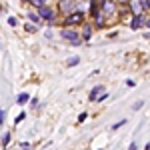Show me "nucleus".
Segmentation results:
<instances>
[{
    "mask_svg": "<svg viewBox=\"0 0 150 150\" xmlns=\"http://www.w3.org/2000/svg\"><path fill=\"white\" fill-rule=\"evenodd\" d=\"M86 24V12L76 10L66 18H62V28H76V26H84Z\"/></svg>",
    "mask_w": 150,
    "mask_h": 150,
    "instance_id": "1",
    "label": "nucleus"
},
{
    "mask_svg": "<svg viewBox=\"0 0 150 150\" xmlns=\"http://www.w3.org/2000/svg\"><path fill=\"white\" fill-rule=\"evenodd\" d=\"M60 38H62L64 42L72 44V46H78V44L84 42V40H82V34L76 28H60Z\"/></svg>",
    "mask_w": 150,
    "mask_h": 150,
    "instance_id": "2",
    "label": "nucleus"
},
{
    "mask_svg": "<svg viewBox=\"0 0 150 150\" xmlns=\"http://www.w3.org/2000/svg\"><path fill=\"white\" fill-rule=\"evenodd\" d=\"M38 14H40V18L44 20V24L54 26V24H56V16H58V8H54V6L46 4L42 10H38Z\"/></svg>",
    "mask_w": 150,
    "mask_h": 150,
    "instance_id": "3",
    "label": "nucleus"
},
{
    "mask_svg": "<svg viewBox=\"0 0 150 150\" xmlns=\"http://www.w3.org/2000/svg\"><path fill=\"white\" fill-rule=\"evenodd\" d=\"M56 8H58V14H62L64 18L70 16V14H74L76 10H80L78 2H70V0H62V2H58Z\"/></svg>",
    "mask_w": 150,
    "mask_h": 150,
    "instance_id": "4",
    "label": "nucleus"
},
{
    "mask_svg": "<svg viewBox=\"0 0 150 150\" xmlns=\"http://www.w3.org/2000/svg\"><path fill=\"white\" fill-rule=\"evenodd\" d=\"M128 12H130L132 16H146L144 0H130V2H128Z\"/></svg>",
    "mask_w": 150,
    "mask_h": 150,
    "instance_id": "5",
    "label": "nucleus"
},
{
    "mask_svg": "<svg viewBox=\"0 0 150 150\" xmlns=\"http://www.w3.org/2000/svg\"><path fill=\"white\" fill-rule=\"evenodd\" d=\"M118 10H120L118 2H112V0H104V2H100V12L104 14V18H108V16L116 14Z\"/></svg>",
    "mask_w": 150,
    "mask_h": 150,
    "instance_id": "6",
    "label": "nucleus"
},
{
    "mask_svg": "<svg viewBox=\"0 0 150 150\" xmlns=\"http://www.w3.org/2000/svg\"><path fill=\"white\" fill-rule=\"evenodd\" d=\"M104 92H106V90H104V84H96L92 90L88 92V100H90V102H98Z\"/></svg>",
    "mask_w": 150,
    "mask_h": 150,
    "instance_id": "7",
    "label": "nucleus"
},
{
    "mask_svg": "<svg viewBox=\"0 0 150 150\" xmlns=\"http://www.w3.org/2000/svg\"><path fill=\"white\" fill-rule=\"evenodd\" d=\"M146 16H132L130 18V30H140V28H144L146 26Z\"/></svg>",
    "mask_w": 150,
    "mask_h": 150,
    "instance_id": "8",
    "label": "nucleus"
},
{
    "mask_svg": "<svg viewBox=\"0 0 150 150\" xmlns=\"http://www.w3.org/2000/svg\"><path fill=\"white\" fill-rule=\"evenodd\" d=\"M80 34H82V40H84V42H88V40L92 38V34H94V24L92 22H86L84 26H82Z\"/></svg>",
    "mask_w": 150,
    "mask_h": 150,
    "instance_id": "9",
    "label": "nucleus"
},
{
    "mask_svg": "<svg viewBox=\"0 0 150 150\" xmlns=\"http://www.w3.org/2000/svg\"><path fill=\"white\" fill-rule=\"evenodd\" d=\"M102 12H100V2H88V16L96 20L98 16H100Z\"/></svg>",
    "mask_w": 150,
    "mask_h": 150,
    "instance_id": "10",
    "label": "nucleus"
},
{
    "mask_svg": "<svg viewBox=\"0 0 150 150\" xmlns=\"http://www.w3.org/2000/svg\"><path fill=\"white\" fill-rule=\"evenodd\" d=\"M26 16H28V20H30V24H34V26H38V28H40V26L44 24V20L40 18V14H38L36 10H28V14H26Z\"/></svg>",
    "mask_w": 150,
    "mask_h": 150,
    "instance_id": "11",
    "label": "nucleus"
},
{
    "mask_svg": "<svg viewBox=\"0 0 150 150\" xmlns=\"http://www.w3.org/2000/svg\"><path fill=\"white\" fill-rule=\"evenodd\" d=\"M30 100H32V96H30L28 92H20L18 96H16V104H20V106H24L26 102L30 104Z\"/></svg>",
    "mask_w": 150,
    "mask_h": 150,
    "instance_id": "12",
    "label": "nucleus"
},
{
    "mask_svg": "<svg viewBox=\"0 0 150 150\" xmlns=\"http://www.w3.org/2000/svg\"><path fill=\"white\" fill-rule=\"evenodd\" d=\"M10 140H12V132H10V130H6V132L2 134V150H6V146L10 144Z\"/></svg>",
    "mask_w": 150,
    "mask_h": 150,
    "instance_id": "13",
    "label": "nucleus"
},
{
    "mask_svg": "<svg viewBox=\"0 0 150 150\" xmlns=\"http://www.w3.org/2000/svg\"><path fill=\"white\" fill-rule=\"evenodd\" d=\"M76 64H80V56H72L66 60V66H76Z\"/></svg>",
    "mask_w": 150,
    "mask_h": 150,
    "instance_id": "14",
    "label": "nucleus"
},
{
    "mask_svg": "<svg viewBox=\"0 0 150 150\" xmlns=\"http://www.w3.org/2000/svg\"><path fill=\"white\" fill-rule=\"evenodd\" d=\"M124 124H126V118H120L118 122H114V124L110 126V130H118V128H120V126H124Z\"/></svg>",
    "mask_w": 150,
    "mask_h": 150,
    "instance_id": "15",
    "label": "nucleus"
},
{
    "mask_svg": "<svg viewBox=\"0 0 150 150\" xmlns=\"http://www.w3.org/2000/svg\"><path fill=\"white\" fill-rule=\"evenodd\" d=\"M24 118H26V112H24V110H22V112H20V114H18V116H16V118H14V126H18V124H20V122H22Z\"/></svg>",
    "mask_w": 150,
    "mask_h": 150,
    "instance_id": "16",
    "label": "nucleus"
},
{
    "mask_svg": "<svg viewBox=\"0 0 150 150\" xmlns=\"http://www.w3.org/2000/svg\"><path fill=\"white\" fill-rule=\"evenodd\" d=\"M24 28H26V32H36V30H38V26H34V24H24Z\"/></svg>",
    "mask_w": 150,
    "mask_h": 150,
    "instance_id": "17",
    "label": "nucleus"
},
{
    "mask_svg": "<svg viewBox=\"0 0 150 150\" xmlns=\"http://www.w3.org/2000/svg\"><path fill=\"white\" fill-rule=\"evenodd\" d=\"M142 106H144V100H136V102L132 104V110H140Z\"/></svg>",
    "mask_w": 150,
    "mask_h": 150,
    "instance_id": "18",
    "label": "nucleus"
},
{
    "mask_svg": "<svg viewBox=\"0 0 150 150\" xmlns=\"http://www.w3.org/2000/svg\"><path fill=\"white\" fill-rule=\"evenodd\" d=\"M20 150H32V144L30 142H20Z\"/></svg>",
    "mask_w": 150,
    "mask_h": 150,
    "instance_id": "19",
    "label": "nucleus"
},
{
    "mask_svg": "<svg viewBox=\"0 0 150 150\" xmlns=\"http://www.w3.org/2000/svg\"><path fill=\"white\" fill-rule=\"evenodd\" d=\"M86 118H88V112H80V114H78V124H82Z\"/></svg>",
    "mask_w": 150,
    "mask_h": 150,
    "instance_id": "20",
    "label": "nucleus"
},
{
    "mask_svg": "<svg viewBox=\"0 0 150 150\" xmlns=\"http://www.w3.org/2000/svg\"><path fill=\"white\" fill-rule=\"evenodd\" d=\"M30 108H38V98L32 96V100H30Z\"/></svg>",
    "mask_w": 150,
    "mask_h": 150,
    "instance_id": "21",
    "label": "nucleus"
},
{
    "mask_svg": "<svg viewBox=\"0 0 150 150\" xmlns=\"http://www.w3.org/2000/svg\"><path fill=\"white\" fill-rule=\"evenodd\" d=\"M4 120H6V110L2 108V110H0V124H4Z\"/></svg>",
    "mask_w": 150,
    "mask_h": 150,
    "instance_id": "22",
    "label": "nucleus"
},
{
    "mask_svg": "<svg viewBox=\"0 0 150 150\" xmlns=\"http://www.w3.org/2000/svg\"><path fill=\"white\" fill-rule=\"evenodd\" d=\"M8 24H10L12 28H14V26H16L18 22H16V18H14V16H8Z\"/></svg>",
    "mask_w": 150,
    "mask_h": 150,
    "instance_id": "23",
    "label": "nucleus"
},
{
    "mask_svg": "<svg viewBox=\"0 0 150 150\" xmlns=\"http://www.w3.org/2000/svg\"><path fill=\"white\" fill-rule=\"evenodd\" d=\"M126 86H128V88H134V86H136V82L132 80V78H128V80H126Z\"/></svg>",
    "mask_w": 150,
    "mask_h": 150,
    "instance_id": "24",
    "label": "nucleus"
},
{
    "mask_svg": "<svg viewBox=\"0 0 150 150\" xmlns=\"http://www.w3.org/2000/svg\"><path fill=\"white\" fill-rule=\"evenodd\" d=\"M128 150H138V144H136V142H130V146H128Z\"/></svg>",
    "mask_w": 150,
    "mask_h": 150,
    "instance_id": "25",
    "label": "nucleus"
},
{
    "mask_svg": "<svg viewBox=\"0 0 150 150\" xmlns=\"http://www.w3.org/2000/svg\"><path fill=\"white\" fill-rule=\"evenodd\" d=\"M106 98H108V92H104L102 96H100V100H98V102H104V100H106Z\"/></svg>",
    "mask_w": 150,
    "mask_h": 150,
    "instance_id": "26",
    "label": "nucleus"
},
{
    "mask_svg": "<svg viewBox=\"0 0 150 150\" xmlns=\"http://www.w3.org/2000/svg\"><path fill=\"white\" fill-rule=\"evenodd\" d=\"M144 6H146V10H150V0H144Z\"/></svg>",
    "mask_w": 150,
    "mask_h": 150,
    "instance_id": "27",
    "label": "nucleus"
},
{
    "mask_svg": "<svg viewBox=\"0 0 150 150\" xmlns=\"http://www.w3.org/2000/svg\"><path fill=\"white\" fill-rule=\"evenodd\" d=\"M144 150H150V142H148V144H146V146H144Z\"/></svg>",
    "mask_w": 150,
    "mask_h": 150,
    "instance_id": "28",
    "label": "nucleus"
},
{
    "mask_svg": "<svg viewBox=\"0 0 150 150\" xmlns=\"http://www.w3.org/2000/svg\"><path fill=\"white\" fill-rule=\"evenodd\" d=\"M144 38H146V40H150V34H144Z\"/></svg>",
    "mask_w": 150,
    "mask_h": 150,
    "instance_id": "29",
    "label": "nucleus"
},
{
    "mask_svg": "<svg viewBox=\"0 0 150 150\" xmlns=\"http://www.w3.org/2000/svg\"><path fill=\"white\" fill-rule=\"evenodd\" d=\"M146 26H148V28H150V18H148V20H146Z\"/></svg>",
    "mask_w": 150,
    "mask_h": 150,
    "instance_id": "30",
    "label": "nucleus"
},
{
    "mask_svg": "<svg viewBox=\"0 0 150 150\" xmlns=\"http://www.w3.org/2000/svg\"><path fill=\"white\" fill-rule=\"evenodd\" d=\"M98 150H102V148H98Z\"/></svg>",
    "mask_w": 150,
    "mask_h": 150,
    "instance_id": "31",
    "label": "nucleus"
}]
</instances>
